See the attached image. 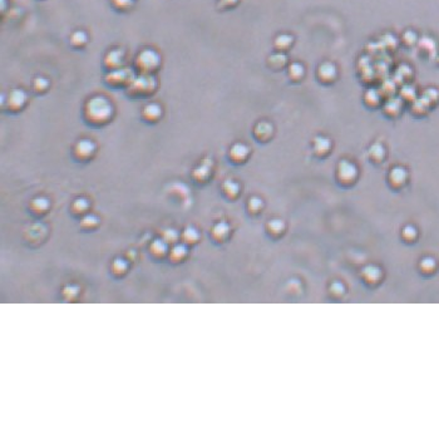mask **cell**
I'll list each match as a JSON object with an SVG mask.
<instances>
[{"label": "cell", "instance_id": "obj_1", "mask_svg": "<svg viewBox=\"0 0 439 439\" xmlns=\"http://www.w3.org/2000/svg\"><path fill=\"white\" fill-rule=\"evenodd\" d=\"M114 107L105 95H94L84 105V118L90 126L102 127L112 121Z\"/></svg>", "mask_w": 439, "mask_h": 439}, {"label": "cell", "instance_id": "obj_2", "mask_svg": "<svg viewBox=\"0 0 439 439\" xmlns=\"http://www.w3.org/2000/svg\"><path fill=\"white\" fill-rule=\"evenodd\" d=\"M157 80L152 74H139L127 87V92L134 98H147L157 90Z\"/></svg>", "mask_w": 439, "mask_h": 439}, {"label": "cell", "instance_id": "obj_3", "mask_svg": "<svg viewBox=\"0 0 439 439\" xmlns=\"http://www.w3.org/2000/svg\"><path fill=\"white\" fill-rule=\"evenodd\" d=\"M161 64H162V59H161L160 53L151 48L139 52L134 62L137 71L141 74H153L160 69Z\"/></svg>", "mask_w": 439, "mask_h": 439}, {"label": "cell", "instance_id": "obj_4", "mask_svg": "<svg viewBox=\"0 0 439 439\" xmlns=\"http://www.w3.org/2000/svg\"><path fill=\"white\" fill-rule=\"evenodd\" d=\"M133 78L134 75L132 74V72L129 69L121 68L116 69V71H111L108 73L107 78H106V82L112 85V88H122L128 87L132 80H133Z\"/></svg>", "mask_w": 439, "mask_h": 439}, {"label": "cell", "instance_id": "obj_5", "mask_svg": "<svg viewBox=\"0 0 439 439\" xmlns=\"http://www.w3.org/2000/svg\"><path fill=\"white\" fill-rule=\"evenodd\" d=\"M28 103V94L25 90L20 89V88H15L8 94L7 97V107L8 110L13 113L23 111Z\"/></svg>", "mask_w": 439, "mask_h": 439}, {"label": "cell", "instance_id": "obj_6", "mask_svg": "<svg viewBox=\"0 0 439 439\" xmlns=\"http://www.w3.org/2000/svg\"><path fill=\"white\" fill-rule=\"evenodd\" d=\"M337 75H339V72H337L336 66L334 63H331V62H324L316 69L318 80L320 83H323L324 85L332 84L337 79Z\"/></svg>", "mask_w": 439, "mask_h": 439}, {"label": "cell", "instance_id": "obj_7", "mask_svg": "<svg viewBox=\"0 0 439 439\" xmlns=\"http://www.w3.org/2000/svg\"><path fill=\"white\" fill-rule=\"evenodd\" d=\"M274 124L271 122L260 121L254 127V136H255L257 141L267 142L274 136Z\"/></svg>", "mask_w": 439, "mask_h": 439}, {"label": "cell", "instance_id": "obj_8", "mask_svg": "<svg viewBox=\"0 0 439 439\" xmlns=\"http://www.w3.org/2000/svg\"><path fill=\"white\" fill-rule=\"evenodd\" d=\"M105 66L110 71L123 68L124 66V52L122 49H112L105 57Z\"/></svg>", "mask_w": 439, "mask_h": 439}, {"label": "cell", "instance_id": "obj_9", "mask_svg": "<svg viewBox=\"0 0 439 439\" xmlns=\"http://www.w3.org/2000/svg\"><path fill=\"white\" fill-rule=\"evenodd\" d=\"M94 152L95 144L90 139H80L74 147V153L79 160H88L94 155Z\"/></svg>", "mask_w": 439, "mask_h": 439}, {"label": "cell", "instance_id": "obj_10", "mask_svg": "<svg viewBox=\"0 0 439 439\" xmlns=\"http://www.w3.org/2000/svg\"><path fill=\"white\" fill-rule=\"evenodd\" d=\"M163 116V110L158 103H148L142 110V118L148 123H157Z\"/></svg>", "mask_w": 439, "mask_h": 439}, {"label": "cell", "instance_id": "obj_11", "mask_svg": "<svg viewBox=\"0 0 439 439\" xmlns=\"http://www.w3.org/2000/svg\"><path fill=\"white\" fill-rule=\"evenodd\" d=\"M267 64H269V67L272 71H282V69L289 66V63H287V57L285 56V53H281V52H276V53L271 54L269 57V59H267Z\"/></svg>", "mask_w": 439, "mask_h": 439}, {"label": "cell", "instance_id": "obj_12", "mask_svg": "<svg viewBox=\"0 0 439 439\" xmlns=\"http://www.w3.org/2000/svg\"><path fill=\"white\" fill-rule=\"evenodd\" d=\"M249 153H250L249 147L246 144L238 142V143H235L231 147L230 158L235 161V162H242V161H245L248 158Z\"/></svg>", "mask_w": 439, "mask_h": 439}, {"label": "cell", "instance_id": "obj_13", "mask_svg": "<svg viewBox=\"0 0 439 439\" xmlns=\"http://www.w3.org/2000/svg\"><path fill=\"white\" fill-rule=\"evenodd\" d=\"M287 75H289L290 80L294 83H298L304 79L305 77V67L303 63L299 62H294V63L287 66Z\"/></svg>", "mask_w": 439, "mask_h": 439}, {"label": "cell", "instance_id": "obj_14", "mask_svg": "<svg viewBox=\"0 0 439 439\" xmlns=\"http://www.w3.org/2000/svg\"><path fill=\"white\" fill-rule=\"evenodd\" d=\"M292 44L294 38L290 34H280L274 40L275 49H276V52H281V53H285V52L289 51L292 46Z\"/></svg>", "mask_w": 439, "mask_h": 439}, {"label": "cell", "instance_id": "obj_15", "mask_svg": "<svg viewBox=\"0 0 439 439\" xmlns=\"http://www.w3.org/2000/svg\"><path fill=\"white\" fill-rule=\"evenodd\" d=\"M88 40H89V38H88V34L84 30H75L69 37V43L75 49L84 48L87 45Z\"/></svg>", "mask_w": 439, "mask_h": 439}, {"label": "cell", "instance_id": "obj_16", "mask_svg": "<svg viewBox=\"0 0 439 439\" xmlns=\"http://www.w3.org/2000/svg\"><path fill=\"white\" fill-rule=\"evenodd\" d=\"M49 85H51V82L45 77H37L33 80V89L38 94H44L49 89Z\"/></svg>", "mask_w": 439, "mask_h": 439}, {"label": "cell", "instance_id": "obj_17", "mask_svg": "<svg viewBox=\"0 0 439 439\" xmlns=\"http://www.w3.org/2000/svg\"><path fill=\"white\" fill-rule=\"evenodd\" d=\"M32 209L38 214H44L49 209V202L44 199H37L32 202Z\"/></svg>", "mask_w": 439, "mask_h": 439}, {"label": "cell", "instance_id": "obj_18", "mask_svg": "<svg viewBox=\"0 0 439 439\" xmlns=\"http://www.w3.org/2000/svg\"><path fill=\"white\" fill-rule=\"evenodd\" d=\"M112 4L116 9L121 10V12H126V10L131 9L133 7V0H112Z\"/></svg>", "mask_w": 439, "mask_h": 439}, {"label": "cell", "instance_id": "obj_19", "mask_svg": "<svg viewBox=\"0 0 439 439\" xmlns=\"http://www.w3.org/2000/svg\"><path fill=\"white\" fill-rule=\"evenodd\" d=\"M88 206H89V205H88V202L85 201V200H77L72 207H73V211L77 212V214H84V212L89 209Z\"/></svg>", "mask_w": 439, "mask_h": 439}, {"label": "cell", "instance_id": "obj_20", "mask_svg": "<svg viewBox=\"0 0 439 439\" xmlns=\"http://www.w3.org/2000/svg\"><path fill=\"white\" fill-rule=\"evenodd\" d=\"M238 0H219V5L222 9H231L237 5Z\"/></svg>", "mask_w": 439, "mask_h": 439}]
</instances>
